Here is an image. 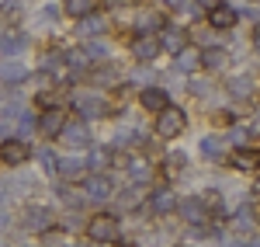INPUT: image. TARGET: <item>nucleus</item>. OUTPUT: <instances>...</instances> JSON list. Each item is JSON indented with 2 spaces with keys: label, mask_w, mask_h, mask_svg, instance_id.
Wrapping results in <instances>:
<instances>
[{
  "label": "nucleus",
  "mask_w": 260,
  "mask_h": 247,
  "mask_svg": "<svg viewBox=\"0 0 260 247\" xmlns=\"http://www.w3.org/2000/svg\"><path fill=\"white\" fill-rule=\"evenodd\" d=\"M125 216H121L118 209H94L90 216H87V223H83V237L90 240V244L98 247H115L125 237V223H121Z\"/></svg>",
  "instance_id": "1"
},
{
  "label": "nucleus",
  "mask_w": 260,
  "mask_h": 247,
  "mask_svg": "<svg viewBox=\"0 0 260 247\" xmlns=\"http://www.w3.org/2000/svg\"><path fill=\"white\" fill-rule=\"evenodd\" d=\"M66 108H70V115H77V119L101 122V119H111V108H115V104L108 101V94L98 91V87H77V91L66 98Z\"/></svg>",
  "instance_id": "2"
},
{
  "label": "nucleus",
  "mask_w": 260,
  "mask_h": 247,
  "mask_svg": "<svg viewBox=\"0 0 260 247\" xmlns=\"http://www.w3.org/2000/svg\"><path fill=\"white\" fill-rule=\"evenodd\" d=\"M187 125H191L187 112H184L180 104H170V108H163L160 115H153L149 132H153L156 143H174V140H180V136L187 132Z\"/></svg>",
  "instance_id": "3"
},
{
  "label": "nucleus",
  "mask_w": 260,
  "mask_h": 247,
  "mask_svg": "<svg viewBox=\"0 0 260 247\" xmlns=\"http://www.w3.org/2000/svg\"><path fill=\"white\" fill-rule=\"evenodd\" d=\"M18 223L24 233H31V237H45L52 227H59V216H56V209L52 206H45V202H28V206L21 209V216H18Z\"/></svg>",
  "instance_id": "4"
},
{
  "label": "nucleus",
  "mask_w": 260,
  "mask_h": 247,
  "mask_svg": "<svg viewBox=\"0 0 260 247\" xmlns=\"http://www.w3.org/2000/svg\"><path fill=\"white\" fill-rule=\"evenodd\" d=\"M177 206H180V191L170 185V181L153 185V188H149V195H146V212L156 216V219H170V216H177Z\"/></svg>",
  "instance_id": "5"
},
{
  "label": "nucleus",
  "mask_w": 260,
  "mask_h": 247,
  "mask_svg": "<svg viewBox=\"0 0 260 247\" xmlns=\"http://www.w3.org/2000/svg\"><path fill=\"white\" fill-rule=\"evenodd\" d=\"M83 188V199H87V206L94 209H104L111 199H115V191H118V181H115V174H87L80 181Z\"/></svg>",
  "instance_id": "6"
},
{
  "label": "nucleus",
  "mask_w": 260,
  "mask_h": 247,
  "mask_svg": "<svg viewBox=\"0 0 260 247\" xmlns=\"http://www.w3.org/2000/svg\"><path fill=\"white\" fill-rule=\"evenodd\" d=\"M59 143L66 146V153H87L98 140H94V129H90L87 119L70 115V122H66V129H62V136H59Z\"/></svg>",
  "instance_id": "7"
},
{
  "label": "nucleus",
  "mask_w": 260,
  "mask_h": 247,
  "mask_svg": "<svg viewBox=\"0 0 260 247\" xmlns=\"http://www.w3.org/2000/svg\"><path fill=\"white\" fill-rule=\"evenodd\" d=\"M222 91H225V98H229V104H253L260 98V80H253L250 73H233V77H225V84H222Z\"/></svg>",
  "instance_id": "8"
},
{
  "label": "nucleus",
  "mask_w": 260,
  "mask_h": 247,
  "mask_svg": "<svg viewBox=\"0 0 260 247\" xmlns=\"http://www.w3.org/2000/svg\"><path fill=\"white\" fill-rule=\"evenodd\" d=\"M229 230L236 237H243V240H250L257 233V199L250 191H246V199H243L240 206H233V212H229Z\"/></svg>",
  "instance_id": "9"
},
{
  "label": "nucleus",
  "mask_w": 260,
  "mask_h": 247,
  "mask_svg": "<svg viewBox=\"0 0 260 247\" xmlns=\"http://www.w3.org/2000/svg\"><path fill=\"white\" fill-rule=\"evenodd\" d=\"M121 171H125L128 185H142V188L156 185V167L149 164V157H142V153H121Z\"/></svg>",
  "instance_id": "10"
},
{
  "label": "nucleus",
  "mask_w": 260,
  "mask_h": 247,
  "mask_svg": "<svg viewBox=\"0 0 260 247\" xmlns=\"http://www.w3.org/2000/svg\"><path fill=\"white\" fill-rule=\"evenodd\" d=\"M66 122H70V108H66V104L42 108V112H39V136H42V143H59Z\"/></svg>",
  "instance_id": "11"
},
{
  "label": "nucleus",
  "mask_w": 260,
  "mask_h": 247,
  "mask_svg": "<svg viewBox=\"0 0 260 247\" xmlns=\"http://www.w3.org/2000/svg\"><path fill=\"white\" fill-rule=\"evenodd\" d=\"M35 160V146L28 143V140H21V136H7V140H0V164L11 167V171H21L24 164H31Z\"/></svg>",
  "instance_id": "12"
},
{
  "label": "nucleus",
  "mask_w": 260,
  "mask_h": 247,
  "mask_svg": "<svg viewBox=\"0 0 260 247\" xmlns=\"http://www.w3.org/2000/svg\"><path fill=\"white\" fill-rule=\"evenodd\" d=\"M240 7L233 4V0H219L208 14H205V24L212 28V32H219V35H229V32H236L240 28Z\"/></svg>",
  "instance_id": "13"
},
{
  "label": "nucleus",
  "mask_w": 260,
  "mask_h": 247,
  "mask_svg": "<svg viewBox=\"0 0 260 247\" xmlns=\"http://www.w3.org/2000/svg\"><path fill=\"white\" fill-rule=\"evenodd\" d=\"M177 219L184 223V227H201V223H212V209L205 206L201 191H191V195H180Z\"/></svg>",
  "instance_id": "14"
},
{
  "label": "nucleus",
  "mask_w": 260,
  "mask_h": 247,
  "mask_svg": "<svg viewBox=\"0 0 260 247\" xmlns=\"http://www.w3.org/2000/svg\"><path fill=\"white\" fill-rule=\"evenodd\" d=\"M156 39H160L163 56H177V52H184L191 45V28L187 24H177V21H167V28H163Z\"/></svg>",
  "instance_id": "15"
},
{
  "label": "nucleus",
  "mask_w": 260,
  "mask_h": 247,
  "mask_svg": "<svg viewBox=\"0 0 260 247\" xmlns=\"http://www.w3.org/2000/svg\"><path fill=\"white\" fill-rule=\"evenodd\" d=\"M146 195H149V188L142 185H125L115 191V199L111 202H118V212L121 216H132V212H146Z\"/></svg>",
  "instance_id": "16"
},
{
  "label": "nucleus",
  "mask_w": 260,
  "mask_h": 247,
  "mask_svg": "<svg viewBox=\"0 0 260 247\" xmlns=\"http://www.w3.org/2000/svg\"><path fill=\"white\" fill-rule=\"evenodd\" d=\"M167 11H156V7H149V4H142L136 21H132V35H160L163 28H167Z\"/></svg>",
  "instance_id": "17"
},
{
  "label": "nucleus",
  "mask_w": 260,
  "mask_h": 247,
  "mask_svg": "<svg viewBox=\"0 0 260 247\" xmlns=\"http://www.w3.org/2000/svg\"><path fill=\"white\" fill-rule=\"evenodd\" d=\"M225 164L233 167L236 174H260V146L257 143H246L229 150V160Z\"/></svg>",
  "instance_id": "18"
},
{
  "label": "nucleus",
  "mask_w": 260,
  "mask_h": 247,
  "mask_svg": "<svg viewBox=\"0 0 260 247\" xmlns=\"http://www.w3.org/2000/svg\"><path fill=\"white\" fill-rule=\"evenodd\" d=\"M83 160L90 174H111V167H118V153L111 150V143H94L83 153Z\"/></svg>",
  "instance_id": "19"
},
{
  "label": "nucleus",
  "mask_w": 260,
  "mask_h": 247,
  "mask_svg": "<svg viewBox=\"0 0 260 247\" xmlns=\"http://www.w3.org/2000/svg\"><path fill=\"white\" fill-rule=\"evenodd\" d=\"M136 101H139V108L146 112V115H160L163 108H170V104H174V98H170V91L156 80V84H149V87H142Z\"/></svg>",
  "instance_id": "20"
},
{
  "label": "nucleus",
  "mask_w": 260,
  "mask_h": 247,
  "mask_svg": "<svg viewBox=\"0 0 260 247\" xmlns=\"http://www.w3.org/2000/svg\"><path fill=\"white\" fill-rule=\"evenodd\" d=\"M128 56H132V63L153 66V63L163 56L160 39H156V35H132V42H128Z\"/></svg>",
  "instance_id": "21"
},
{
  "label": "nucleus",
  "mask_w": 260,
  "mask_h": 247,
  "mask_svg": "<svg viewBox=\"0 0 260 247\" xmlns=\"http://www.w3.org/2000/svg\"><path fill=\"white\" fill-rule=\"evenodd\" d=\"M108 28H111V18H108L104 11H94V14H87V18L77 21L73 35H77V42H87V39H108Z\"/></svg>",
  "instance_id": "22"
},
{
  "label": "nucleus",
  "mask_w": 260,
  "mask_h": 247,
  "mask_svg": "<svg viewBox=\"0 0 260 247\" xmlns=\"http://www.w3.org/2000/svg\"><path fill=\"white\" fill-rule=\"evenodd\" d=\"M198 153H201V160L212 167H222L229 160V146L222 143V136H215V132H205L198 140Z\"/></svg>",
  "instance_id": "23"
},
{
  "label": "nucleus",
  "mask_w": 260,
  "mask_h": 247,
  "mask_svg": "<svg viewBox=\"0 0 260 247\" xmlns=\"http://www.w3.org/2000/svg\"><path fill=\"white\" fill-rule=\"evenodd\" d=\"M233 60H236L233 49H229V45H219V42L201 49V70H205V73H222Z\"/></svg>",
  "instance_id": "24"
},
{
  "label": "nucleus",
  "mask_w": 260,
  "mask_h": 247,
  "mask_svg": "<svg viewBox=\"0 0 260 247\" xmlns=\"http://www.w3.org/2000/svg\"><path fill=\"white\" fill-rule=\"evenodd\" d=\"M160 167H163V181H170V185H174V178H184V174H187V167H191V157H187L180 146H177V150L170 146V150L163 153Z\"/></svg>",
  "instance_id": "25"
},
{
  "label": "nucleus",
  "mask_w": 260,
  "mask_h": 247,
  "mask_svg": "<svg viewBox=\"0 0 260 247\" xmlns=\"http://www.w3.org/2000/svg\"><path fill=\"white\" fill-rule=\"evenodd\" d=\"M7 185H11V191H18L21 199L35 202V195L42 191V178L35 174V171H24V167H21V171L11 174V181H7Z\"/></svg>",
  "instance_id": "26"
},
{
  "label": "nucleus",
  "mask_w": 260,
  "mask_h": 247,
  "mask_svg": "<svg viewBox=\"0 0 260 247\" xmlns=\"http://www.w3.org/2000/svg\"><path fill=\"white\" fill-rule=\"evenodd\" d=\"M28 45H31V39H28V32H21V28L0 32V56H7V60H21Z\"/></svg>",
  "instance_id": "27"
},
{
  "label": "nucleus",
  "mask_w": 260,
  "mask_h": 247,
  "mask_svg": "<svg viewBox=\"0 0 260 247\" xmlns=\"http://www.w3.org/2000/svg\"><path fill=\"white\" fill-rule=\"evenodd\" d=\"M170 63H174V73H180V77H198L201 73V49L198 45H187L184 52L170 56Z\"/></svg>",
  "instance_id": "28"
},
{
  "label": "nucleus",
  "mask_w": 260,
  "mask_h": 247,
  "mask_svg": "<svg viewBox=\"0 0 260 247\" xmlns=\"http://www.w3.org/2000/svg\"><path fill=\"white\" fill-rule=\"evenodd\" d=\"M87 174H90V171H87V160H83L80 153H66V157L59 160V178H62V181L80 185Z\"/></svg>",
  "instance_id": "29"
},
{
  "label": "nucleus",
  "mask_w": 260,
  "mask_h": 247,
  "mask_svg": "<svg viewBox=\"0 0 260 247\" xmlns=\"http://www.w3.org/2000/svg\"><path fill=\"white\" fill-rule=\"evenodd\" d=\"M80 52H83V60L90 63V66H101V63L111 60V45H108L104 39H87V42H80Z\"/></svg>",
  "instance_id": "30"
},
{
  "label": "nucleus",
  "mask_w": 260,
  "mask_h": 247,
  "mask_svg": "<svg viewBox=\"0 0 260 247\" xmlns=\"http://www.w3.org/2000/svg\"><path fill=\"white\" fill-rule=\"evenodd\" d=\"M35 160H39V167H42L45 178H52V181L59 178V160H62V157L52 150V143H42L39 150H35Z\"/></svg>",
  "instance_id": "31"
},
{
  "label": "nucleus",
  "mask_w": 260,
  "mask_h": 247,
  "mask_svg": "<svg viewBox=\"0 0 260 247\" xmlns=\"http://www.w3.org/2000/svg\"><path fill=\"white\" fill-rule=\"evenodd\" d=\"M0 80L11 84V87H21V84L31 80V70H28L21 60H7L4 66H0Z\"/></svg>",
  "instance_id": "32"
},
{
  "label": "nucleus",
  "mask_w": 260,
  "mask_h": 247,
  "mask_svg": "<svg viewBox=\"0 0 260 247\" xmlns=\"http://www.w3.org/2000/svg\"><path fill=\"white\" fill-rule=\"evenodd\" d=\"M59 7H62V18L80 21V18L98 11V0H59Z\"/></svg>",
  "instance_id": "33"
},
{
  "label": "nucleus",
  "mask_w": 260,
  "mask_h": 247,
  "mask_svg": "<svg viewBox=\"0 0 260 247\" xmlns=\"http://www.w3.org/2000/svg\"><path fill=\"white\" fill-rule=\"evenodd\" d=\"M125 84H128V87H136V91L149 87V84H156V77H153V66H146V63H136V66L125 73Z\"/></svg>",
  "instance_id": "34"
},
{
  "label": "nucleus",
  "mask_w": 260,
  "mask_h": 247,
  "mask_svg": "<svg viewBox=\"0 0 260 247\" xmlns=\"http://www.w3.org/2000/svg\"><path fill=\"white\" fill-rule=\"evenodd\" d=\"M212 125H219V129H229V125L240 122V112H236V104H222V108H212Z\"/></svg>",
  "instance_id": "35"
},
{
  "label": "nucleus",
  "mask_w": 260,
  "mask_h": 247,
  "mask_svg": "<svg viewBox=\"0 0 260 247\" xmlns=\"http://www.w3.org/2000/svg\"><path fill=\"white\" fill-rule=\"evenodd\" d=\"M187 94H191L194 101H208V98L215 94V84L208 80V77H191V80H187Z\"/></svg>",
  "instance_id": "36"
},
{
  "label": "nucleus",
  "mask_w": 260,
  "mask_h": 247,
  "mask_svg": "<svg viewBox=\"0 0 260 247\" xmlns=\"http://www.w3.org/2000/svg\"><path fill=\"white\" fill-rule=\"evenodd\" d=\"M39 132V112H31V108H24L18 115V136L21 140H31Z\"/></svg>",
  "instance_id": "37"
},
{
  "label": "nucleus",
  "mask_w": 260,
  "mask_h": 247,
  "mask_svg": "<svg viewBox=\"0 0 260 247\" xmlns=\"http://www.w3.org/2000/svg\"><path fill=\"white\" fill-rule=\"evenodd\" d=\"M59 18H62V7H59V4H45V7L39 11V21H45V24H56Z\"/></svg>",
  "instance_id": "38"
},
{
  "label": "nucleus",
  "mask_w": 260,
  "mask_h": 247,
  "mask_svg": "<svg viewBox=\"0 0 260 247\" xmlns=\"http://www.w3.org/2000/svg\"><path fill=\"white\" fill-rule=\"evenodd\" d=\"M125 7H132V0H98V11H104V14H118Z\"/></svg>",
  "instance_id": "39"
},
{
  "label": "nucleus",
  "mask_w": 260,
  "mask_h": 247,
  "mask_svg": "<svg viewBox=\"0 0 260 247\" xmlns=\"http://www.w3.org/2000/svg\"><path fill=\"white\" fill-rule=\"evenodd\" d=\"M215 4H219V0H191V7H187V11H191L194 18H205V14H208Z\"/></svg>",
  "instance_id": "40"
},
{
  "label": "nucleus",
  "mask_w": 260,
  "mask_h": 247,
  "mask_svg": "<svg viewBox=\"0 0 260 247\" xmlns=\"http://www.w3.org/2000/svg\"><path fill=\"white\" fill-rule=\"evenodd\" d=\"M160 4H163L167 14H184V11L191 7V0H160Z\"/></svg>",
  "instance_id": "41"
},
{
  "label": "nucleus",
  "mask_w": 260,
  "mask_h": 247,
  "mask_svg": "<svg viewBox=\"0 0 260 247\" xmlns=\"http://www.w3.org/2000/svg\"><path fill=\"white\" fill-rule=\"evenodd\" d=\"M250 52H253V56H260V21L250 28Z\"/></svg>",
  "instance_id": "42"
},
{
  "label": "nucleus",
  "mask_w": 260,
  "mask_h": 247,
  "mask_svg": "<svg viewBox=\"0 0 260 247\" xmlns=\"http://www.w3.org/2000/svg\"><path fill=\"white\" fill-rule=\"evenodd\" d=\"M246 129H250V136H253V140H260V112H253V115H250Z\"/></svg>",
  "instance_id": "43"
},
{
  "label": "nucleus",
  "mask_w": 260,
  "mask_h": 247,
  "mask_svg": "<svg viewBox=\"0 0 260 247\" xmlns=\"http://www.w3.org/2000/svg\"><path fill=\"white\" fill-rule=\"evenodd\" d=\"M250 195H253V199H257V202H260V174H257V178H253V185H250Z\"/></svg>",
  "instance_id": "44"
},
{
  "label": "nucleus",
  "mask_w": 260,
  "mask_h": 247,
  "mask_svg": "<svg viewBox=\"0 0 260 247\" xmlns=\"http://www.w3.org/2000/svg\"><path fill=\"white\" fill-rule=\"evenodd\" d=\"M7 191H11V185H7V181H0V206H4V199H7Z\"/></svg>",
  "instance_id": "45"
},
{
  "label": "nucleus",
  "mask_w": 260,
  "mask_h": 247,
  "mask_svg": "<svg viewBox=\"0 0 260 247\" xmlns=\"http://www.w3.org/2000/svg\"><path fill=\"white\" fill-rule=\"evenodd\" d=\"M246 247H260V233H257V237H250V240H246Z\"/></svg>",
  "instance_id": "46"
},
{
  "label": "nucleus",
  "mask_w": 260,
  "mask_h": 247,
  "mask_svg": "<svg viewBox=\"0 0 260 247\" xmlns=\"http://www.w3.org/2000/svg\"><path fill=\"white\" fill-rule=\"evenodd\" d=\"M167 247H194V244H177V240H174V244H167Z\"/></svg>",
  "instance_id": "47"
},
{
  "label": "nucleus",
  "mask_w": 260,
  "mask_h": 247,
  "mask_svg": "<svg viewBox=\"0 0 260 247\" xmlns=\"http://www.w3.org/2000/svg\"><path fill=\"white\" fill-rule=\"evenodd\" d=\"M142 4H149V0H132V7H142Z\"/></svg>",
  "instance_id": "48"
},
{
  "label": "nucleus",
  "mask_w": 260,
  "mask_h": 247,
  "mask_svg": "<svg viewBox=\"0 0 260 247\" xmlns=\"http://www.w3.org/2000/svg\"><path fill=\"white\" fill-rule=\"evenodd\" d=\"M257 233H260V209H257Z\"/></svg>",
  "instance_id": "49"
},
{
  "label": "nucleus",
  "mask_w": 260,
  "mask_h": 247,
  "mask_svg": "<svg viewBox=\"0 0 260 247\" xmlns=\"http://www.w3.org/2000/svg\"><path fill=\"white\" fill-rule=\"evenodd\" d=\"M59 247H77V244H66V240H62V244H59Z\"/></svg>",
  "instance_id": "50"
},
{
  "label": "nucleus",
  "mask_w": 260,
  "mask_h": 247,
  "mask_svg": "<svg viewBox=\"0 0 260 247\" xmlns=\"http://www.w3.org/2000/svg\"><path fill=\"white\" fill-rule=\"evenodd\" d=\"M21 247H42V244H21Z\"/></svg>",
  "instance_id": "51"
},
{
  "label": "nucleus",
  "mask_w": 260,
  "mask_h": 247,
  "mask_svg": "<svg viewBox=\"0 0 260 247\" xmlns=\"http://www.w3.org/2000/svg\"><path fill=\"white\" fill-rule=\"evenodd\" d=\"M253 4H257V7H260V0H253Z\"/></svg>",
  "instance_id": "52"
}]
</instances>
